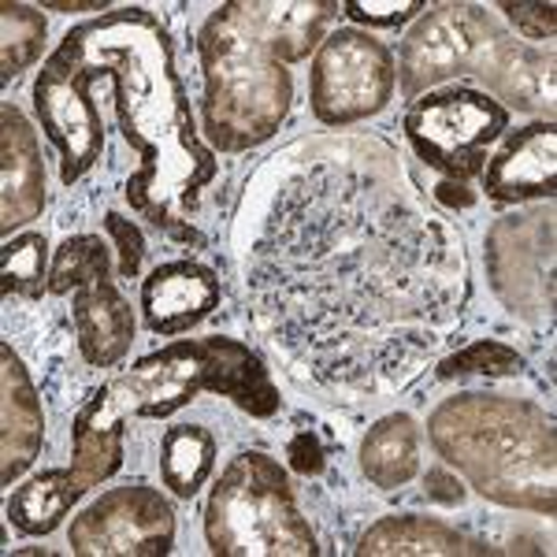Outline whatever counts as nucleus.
<instances>
[{"mask_svg": "<svg viewBox=\"0 0 557 557\" xmlns=\"http://www.w3.org/2000/svg\"><path fill=\"white\" fill-rule=\"evenodd\" d=\"M235 235L257 331L327 394L406 386L469 298L461 238L380 138L268 157Z\"/></svg>", "mask_w": 557, "mask_h": 557, "instance_id": "nucleus-1", "label": "nucleus"}, {"mask_svg": "<svg viewBox=\"0 0 557 557\" xmlns=\"http://www.w3.org/2000/svg\"><path fill=\"white\" fill-rule=\"evenodd\" d=\"M49 60L71 75L115 83V120L123 141L138 152V172L127 178V201L157 231L205 246L194 215L201 190L215 178L212 149L197 138L190 101L175 75L168 30L146 8H120L67 30Z\"/></svg>", "mask_w": 557, "mask_h": 557, "instance_id": "nucleus-2", "label": "nucleus"}, {"mask_svg": "<svg viewBox=\"0 0 557 557\" xmlns=\"http://www.w3.org/2000/svg\"><path fill=\"white\" fill-rule=\"evenodd\" d=\"M428 438L475 494L506 509L557 513L554 420L535 401L465 391L428 417Z\"/></svg>", "mask_w": 557, "mask_h": 557, "instance_id": "nucleus-3", "label": "nucleus"}, {"mask_svg": "<svg viewBox=\"0 0 557 557\" xmlns=\"http://www.w3.org/2000/svg\"><path fill=\"white\" fill-rule=\"evenodd\" d=\"M205 75V134L220 152H246L275 138L294 104V78L278 64L238 0H227L197 34Z\"/></svg>", "mask_w": 557, "mask_h": 557, "instance_id": "nucleus-4", "label": "nucleus"}, {"mask_svg": "<svg viewBox=\"0 0 557 557\" xmlns=\"http://www.w3.org/2000/svg\"><path fill=\"white\" fill-rule=\"evenodd\" d=\"M123 409L141 420H168L201 391L231 398L242 412L268 420L278 412V391L264 361L238 338H178L141 357L112 383Z\"/></svg>", "mask_w": 557, "mask_h": 557, "instance_id": "nucleus-5", "label": "nucleus"}, {"mask_svg": "<svg viewBox=\"0 0 557 557\" xmlns=\"http://www.w3.org/2000/svg\"><path fill=\"white\" fill-rule=\"evenodd\" d=\"M205 539L220 557H317V535L290 480L260 450L231 457L205 506Z\"/></svg>", "mask_w": 557, "mask_h": 557, "instance_id": "nucleus-6", "label": "nucleus"}, {"mask_svg": "<svg viewBox=\"0 0 557 557\" xmlns=\"http://www.w3.org/2000/svg\"><path fill=\"white\" fill-rule=\"evenodd\" d=\"M401 127L428 168L454 183H469L487 168V146L509 131V112L483 89L457 83L417 97Z\"/></svg>", "mask_w": 557, "mask_h": 557, "instance_id": "nucleus-7", "label": "nucleus"}, {"mask_svg": "<svg viewBox=\"0 0 557 557\" xmlns=\"http://www.w3.org/2000/svg\"><path fill=\"white\" fill-rule=\"evenodd\" d=\"M394 52L361 26H343L327 34L309 67V104L312 115L331 131L380 115L394 97Z\"/></svg>", "mask_w": 557, "mask_h": 557, "instance_id": "nucleus-8", "label": "nucleus"}, {"mask_svg": "<svg viewBox=\"0 0 557 557\" xmlns=\"http://www.w3.org/2000/svg\"><path fill=\"white\" fill-rule=\"evenodd\" d=\"M502 34L506 26L475 4L428 8L406 34L394 60L401 97L417 101L457 75H475Z\"/></svg>", "mask_w": 557, "mask_h": 557, "instance_id": "nucleus-9", "label": "nucleus"}, {"mask_svg": "<svg viewBox=\"0 0 557 557\" xmlns=\"http://www.w3.org/2000/svg\"><path fill=\"white\" fill-rule=\"evenodd\" d=\"M494 298L532 327L554 323V209L502 215L483 238Z\"/></svg>", "mask_w": 557, "mask_h": 557, "instance_id": "nucleus-10", "label": "nucleus"}, {"mask_svg": "<svg viewBox=\"0 0 557 557\" xmlns=\"http://www.w3.org/2000/svg\"><path fill=\"white\" fill-rule=\"evenodd\" d=\"M67 543L78 557H164L175 546V513L157 487L127 483L71 520Z\"/></svg>", "mask_w": 557, "mask_h": 557, "instance_id": "nucleus-11", "label": "nucleus"}, {"mask_svg": "<svg viewBox=\"0 0 557 557\" xmlns=\"http://www.w3.org/2000/svg\"><path fill=\"white\" fill-rule=\"evenodd\" d=\"M483 194L498 205L554 201L557 194V127L539 120L506 138L483 168Z\"/></svg>", "mask_w": 557, "mask_h": 557, "instance_id": "nucleus-12", "label": "nucleus"}, {"mask_svg": "<svg viewBox=\"0 0 557 557\" xmlns=\"http://www.w3.org/2000/svg\"><path fill=\"white\" fill-rule=\"evenodd\" d=\"M220 309V278L201 260H168L141 283V317L160 338H175Z\"/></svg>", "mask_w": 557, "mask_h": 557, "instance_id": "nucleus-13", "label": "nucleus"}, {"mask_svg": "<svg viewBox=\"0 0 557 557\" xmlns=\"http://www.w3.org/2000/svg\"><path fill=\"white\" fill-rule=\"evenodd\" d=\"M475 75L487 83V94L506 112L517 108V112L554 120V49H539V45L517 41L513 34H502Z\"/></svg>", "mask_w": 557, "mask_h": 557, "instance_id": "nucleus-14", "label": "nucleus"}, {"mask_svg": "<svg viewBox=\"0 0 557 557\" xmlns=\"http://www.w3.org/2000/svg\"><path fill=\"white\" fill-rule=\"evenodd\" d=\"M45 209V164L38 134L12 101L0 108V231L12 238Z\"/></svg>", "mask_w": 557, "mask_h": 557, "instance_id": "nucleus-15", "label": "nucleus"}, {"mask_svg": "<svg viewBox=\"0 0 557 557\" xmlns=\"http://www.w3.org/2000/svg\"><path fill=\"white\" fill-rule=\"evenodd\" d=\"M45 417L30 372L12 343H0V483L12 487L41 454Z\"/></svg>", "mask_w": 557, "mask_h": 557, "instance_id": "nucleus-16", "label": "nucleus"}, {"mask_svg": "<svg viewBox=\"0 0 557 557\" xmlns=\"http://www.w3.org/2000/svg\"><path fill=\"white\" fill-rule=\"evenodd\" d=\"M238 4L278 64H301L312 49H320L331 20L343 15V4L335 0H238Z\"/></svg>", "mask_w": 557, "mask_h": 557, "instance_id": "nucleus-17", "label": "nucleus"}, {"mask_svg": "<svg viewBox=\"0 0 557 557\" xmlns=\"http://www.w3.org/2000/svg\"><path fill=\"white\" fill-rule=\"evenodd\" d=\"M71 317H75L78 354L86 357V364L112 368L131 354L134 312H131V301L115 290L112 272L97 275L94 283L75 290Z\"/></svg>", "mask_w": 557, "mask_h": 557, "instance_id": "nucleus-18", "label": "nucleus"}, {"mask_svg": "<svg viewBox=\"0 0 557 557\" xmlns=\"http://www.w3.org/2000/svg\"><path fill=\"white\" fill-rule=\"evenodd\" d=\"M123 401L115 398L112 386H101L86 398V406L75 412V450H71V475L83 491L104 483L108 475L120 472L123 465Z\"/></svg>", "mask_w": 557, "mask_h": 557, "instance_id": "nucleus-19", "label": "nucleus"}, {"mask_svg": "<svg viewBox=\"0 0 557 557\" xmlns=\"http://www.w3.org/2000/svg\"><path fill=\"white\" fill-rule=\"evenodd\" d=\"M361 557H469V554H491L480 539L457 532L435 517L420 513H398L383 517L361 535L357 543Z\"/></svg>", "mask_w": 557, "mask_h": 557, "instance_id": "nucleus-20", "label": "nucleus"}, {"mask_svg": "<svg viewBox=\"0 0 557 557\" xmlns=\"http://www.w3.org/2000/svg\"><path fill=\"white\" fill-rule=\"evenodd\" d=\"M361 472L380 491L406 487L420 472V428L409 412H391L368 428L361 443Z\"/></svg>", "mask_w": 557, "mask_h": 557, "instance_id": "nucleus-21", "label": "nucleus"}, {"mask_svg": "<svg viewBox=\"0 0 557 557\" xmlns=\"http://www.w3.org/2000/svg\"><path fill=\"white\" fill-rule=\"evenodd\" d=\"M78 494H83V487L75 483L71 469H49L12 494L4 513L23 535H49L64 524L67 509L78 502Z\"/></svg>", "mask_w": 557, "mask_h": 557, "instance_id": "nucleus-22", "label": "nucleus"}, {"mask_svg": "<svg viewBox=\"0 0 557 557\" xmlns=\"http://www.w3.org/2000/svg\"><path fill=\"white\" fill-rule=\"evenodd\" d=\"M215 469V438L201 424H175L160 438V480L175 498H194Z\"/></svg>", "mask_w": 557, "mask_h": 557, "instance_id": "nucleus-23", "label": "nucleus"}, {"mask_svg": "<svg viewBox=\"0 0 557 557\" xmlns=\"http://www.w3.org/2000/svg\"><path fill=\"white\" fill-rule=\"evenodd\" d=\"M0 290L4 298L38 301L49 294V242L45 235H15L0 246Z\"/></svg>", "mask_w": 557, "mask_h": 557, "instance_id": "nucleus-24", "label": "nucleus"}, {"mask_svg": "<svg viewBox=\"0 0 557 557\" xmlns=\"http://www.w3.org/2000/svg\"><path fill=\"white\" fill-rule=\"evenodd\" d=\"M45 15L30 4H0V78L12 83L15 75H23L30 64H38L45 49Z\"/></svg>", "mask_w": 557, "mask_h": 557, "instance_id": "nucleus-25", "label": "nucleus"}, {"mask_svg": "<svg viewBox=\"0 0 557 557\" xmlns=\"http://www.w3.org/2000/svg\"><path fill=\"white\" fill-rule=\"evenodd\" d=\"M104 272H112V249L101 238L97 235L64 238L49 268V294L52 298H64L71 290H83L86 283H94Z\"/></svg>", "mask_w": 557, "mask_h": 557, "instance_id": "nucleus-26", "label": "nucleus"}, {"mask_svg": "<svg viewBox=\"0 0 557 557\" xmlns=\"http://www.w3.org/2000/svg\"><path fill=\"white\" fill-rule=\"evenodd\" d=\"M520 372H524V357L513 346L480 338V343L443 357L435 375L438 380H454V375H491V380H502V375H520Z\"/></svg>", "mask_w": 557, "mask_h": 557, "instance_id": "nucleus-27", "label": "nucleus"}, {"mask_svg": "<svg viewBox=\"0 0 557 557\" xmlns=\"http://www.w3.org/2000/svg\"><path fill=\"white\" fill-rule=\"evenodd\" d=\"M424 12V0H401V4L398 0H346L343 4L346 20H354L357 26H383V30H398V26H406Z\"/></svg>", "mask_w": 557, "mask_h": 557, "instance_id": "nucleus-28", "label": "nucleus"}, {"mask_svg": "<svg viewBox=\"0 0 557 557\" xmlns=\"http://www.w3.org/2000/svg\"><path fill=\"white\" fill-rule=\"evenodd\" d=\"M498 12L513 23V30L528 41H550L557 30V8L554 4H524V0H502Z\"/></svg>", "mask_w": 557, "mask_h": 557, "instance_id": "nucleus-29", "label": "nucleus"}, {"mask_svg": "<svg viewBox=\"0 0 557 557\" xmlns=\"http://www.w3.org/2000/svg\"><path fill=\"white\" fill-rule=\"evenodd\" d=\"M104 227H108V235H112L115 249H120V275L123 278H138L141 257H146V235H141L131 220H123L120 212H108Z\"/></svg>", "mask_w": 557, "mask_h": 557, "instance_id": "nucleus-30", "label": "nucleus"}, {"mask_svg": "<svg viewBox=\"0 0 557 557\" xmlns=\"http://www.w3.org/2000/svg\"><path fill=\"white\" fill-rule=\"evenodd\" d=\"M286 457H290V469L298 475H317L323 472V446L317 438V431H298L286 446Z\"/></svg>", "mask_w": 557, "mask_h": 557, "instance_id": "nucleus-31", "label": "nucleus"}, {"mask_svg": "<svg viewBox=\"0 0 557 557\" xmlns=\"http://www.w3.org/2000/svg\"><path fill=\"white\" fill-rule=\"evenodd\" d=\"M424 494L431 502H443V506H461L465 502V487L454 472L446 469H428L424 475Z\"/></svg>", "mask_w": 557, "mask_h": 557, "instance_id": "nucleus-32", "label": "nucleus"}, {"mask_svg": "<svg viewBox=\"0 0 557 557\" xmlns=\"http://www.w3.org/2000/svg\"><path fill=\"white\" fill-rule=\"evenodd\" d=\"M438 205H446V209H472L475 205V190H469V183H454V178H446V183H438L435 190H431Z\"/></svg>", "mask_w": 557, "mask_h": 557, "instance_id": "nucleus-33", "label": "nucleus"}, {"mask_svg": "<svg viewBox=\"0 0 557 557\" xmlns=\"http://www.w3.org/2000/svg\"><path fill=\"white\" fill-rule=\"evenodd\" d=\"M45 12H108V0H86V4H67V0H45Z\"/></svg>", "mask_w": 557, "mask_h": 557, "instance_id": "nucleus-34", "label": "nucleus"}]
</instances>
